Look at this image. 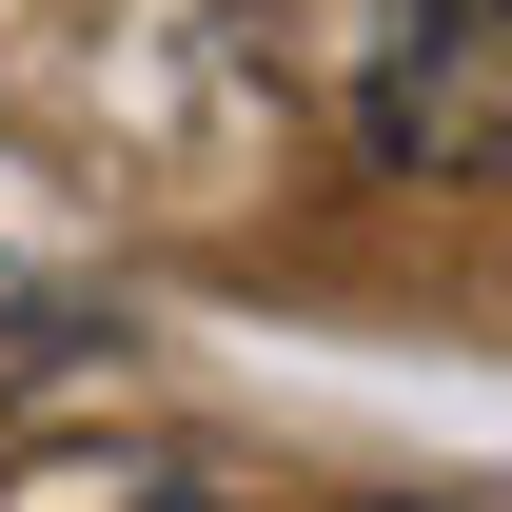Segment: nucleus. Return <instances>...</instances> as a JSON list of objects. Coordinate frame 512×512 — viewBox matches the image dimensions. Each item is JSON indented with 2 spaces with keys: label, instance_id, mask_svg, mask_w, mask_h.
<instances>
[{
  "label": "nucleus",
  "instance_id": "3",
  "mask_svg": "<svg viewBox=\"0 0 512 512\" xmlns=\"http://www.w3.org/2000/svg\"><path fill=\"white\" fill-rule=\"evenodd\" d=\"M434 512H453V493H434Z\"/></svg>",
  "mask_w": 512,
  "mask_h": 512
},
{
  "label": "nucleus",
  "instance_id": "2",
  "mask_svg": "<svg viewBox=\"0 0 512 512\" xmlns=\"http://www.w3.org/2000/svg\"><path fill=\"white\" fill-rule=\"evenodd\" d=\"M158 512H217V493H158Z\"/></svg>",
  "mask_w": 512,
  "mask_h": 512
},
{
  "label": "nucleus",
  "instance_id": "1",
  "mask_svg": "<svg viewBox=\"0 0 512 512\" xmlns=\"http://www.w3.org/2000/svg\"><path fill=\"white\" fill-rule=\"evenodd\" d=\"M493 99H512V0H375V40H355L375 178H473L493 158Z\"/></svg>",
  "mask_w": 512,
  "mask_h": 512
}]
</instances>
